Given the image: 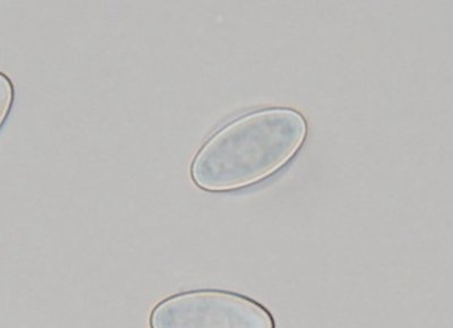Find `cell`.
<instances>
[{"mask_svg":"<svg viewBox=\"0 0 453 328\" xmlns=\"http://www.w3.org/2000/svg\"><path fill=\"white\" fill-rule=\"evenodd\" d=\"M150 328H276L260 302L222 290H194L170 295L153 308Z\"/></svg>","mask_w":453,"mask_h":328,"instance_id":"2","label":"cell"},{"mask_svg":"<svg viewBox=\"0 0 453 328\" xmlns=\"http://www.w3.org/2000/svg\"><path fill=\"white\" fill-rule=\"evenodd\" d=\"M309 135L301 111L288 107L258 109L213 133L194 156L191 177L209 193L252 187L285 168Z\"/></svg>","mask_w":453,"mask_h":328,"instance_id":"1","label":"cell"},{"mask_svg":"<svg viewBox=\"0 0 453 328\" xmlns=\"http://www.w3.org/2000/svg\"><path fill=\"white\" fill-rule=\"evenodd\" d=\"M14 99L15 88L13 82L5 72H0V129L10 116Z\"/></svg>","mask_w":453,"mask_h":328,"instance_id":"3","label":"cell"}]
</instances>
